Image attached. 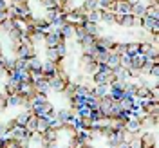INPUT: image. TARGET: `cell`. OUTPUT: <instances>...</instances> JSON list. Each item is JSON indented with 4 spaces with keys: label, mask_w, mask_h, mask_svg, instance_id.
<instances>
[{
    "label": "cell",
    "mask_w": 159,
    "mask_h": 148,
    "mask_svg": "<svg viewBox=\"0 0 159 148\" xmlns=\"http://www.w3.org/2000/svg\"><path fill=\"white\" fill-rule=\"evenodd\" d=\"M139 141H141V146L143 148H152L157 146V136H156V130H143L141 136H139Z\"/></svg>",
    "instance_id": "1"
},
{
    "label": "cell",
    "mask_w": 159,
    "mask_h": 148,
    "mask_svg": "<svg viewBox=\"0 0 159 148\" xmlns=\"http://www.w3.org/2000/svg\"><path fill=\"white\" fill-rule=\"evenodd\" d=\"M47 81H49V90L56 92V94H61V92H63V89H65V85L69 83L67 79H63L61 76H58V74H54V76H52V78H49Z\"/></svg>",
    "instance_id": "2"
},
{
    "label": "cell",
    "mask_w": 159,
    "mask_h": 148,
    "mask_svg": "<svg viewBox=\"0 0 159 148\" xmlns=\"http://www.w3.org/2000/svg\"><path fill=\"white\" fill-rule=\"evenodd\" d=\"M76 116H78V112L74 109H60L56 110V119H58L60 123H65V121H72V119H76Z\"/></svg>",
    "instance_id": "3"
},
{
    "label": "cell",
    "mask_w": 159,
    "mask_h": 148,
    "mask_svg": "<svg viewBox=\"0 0 159 148\" xmlns=\"http://www.w3.org/2000/svg\"><path fill=\"white\" fill-rule=\"evenodd\" d=\"M20 89V81L16 78H7V81H6V85H4V92L7 94V98L9 96H13V94H16Z\"/></svg>",
    "instance_id": "4"
},
{
    "label": "cell",
    "mask_w": 159,
    "mask_h": 148,
    "mask_svg": "<svg viewBox=\"0 0 159 148\" xmlns=\"http://www.w3.org/2000/svg\"><path fill=\"white\" fill-rule=\"evenodd\" d=\"M114 105V99L110 98V94H105L103 98H99V110L103 112V116H109V110Z\"/></svg>",
    "instance_id": "5"
},
{
    "label": "cell",
    "mask_w": 159,
    "mask_h": 148,
    "mask_svg": "<svg viewBox=\"0 0 159 148\" xmlns=\"http://www.w3.org/2000/svg\"><path fill=\"white\" fill-rule=\"evenodd\" d=\"M42 74H43L47 79L52 78V76L56 74V63H52V61H49V60H45V61L42 63Z\"/></svg>",
    "instance_id": "6"
},
{
    "label": "cell",
    "mask_w": 159,
    "mask_h": 148,
    "mask_svg": "<svg viewBox=\"0 0 159 148\" xmlns=\"http://www.w3.org/2000/svg\"><path fill=\"white\" fill-rule=\"evenodd\" d=\"M114 38H110V36H98L96 38V45H98V49H107L110 51L114 47Z\"/></svg>",
    "instance_id": "7"
},
{
    "label": "cell",
    "mask_w": 159,
    "mask_h": 148,
    "mask_svg": "<svg viewBox=\"0 0 159 148\" xmlns=\"http://www.w3.org/2000/svg\"><path fill=\"white\" fill-rule=\"evenodd\" d=\"M109 56H110V51L98 49L94 54H92V60H94L96 63H99V65H105V63H107V60H109Z\"/></svg>",
    "instance_id": "8"
},
{
    "label": "cell",
    "mask_w": 159,
    "mask_h": 148,
    "mask_svg": "<svg viewBox=\"0 0 159 148\" xmlns=\"http://www.w3.org/2000/svg\"><path fill=\"white\" fill-rule=\"evenodd\" d=\"M60 34L63 36L65 40H72L74 38V33H76V25H70V24H63L61 27H60Z\"/></svg>",
    "instance_id": "9"
},
{
    "label": "cell",
    "mask_w": 159,
    "mask_h": 148,
    "mask_svg": "<svg viewBox=\"0 0 159 148\" xmlns=\"http://www.w3.org/2000/svg\"><path fill=\"white\" fill-rule=\"evenodd\" d=\"M51 127V119L47 116H36V132L43 134Z\"/></svg>",
    "instance_id": "10"
},
{
    "label": "cell",
    "mask_w": 159,
    "mask_h": 148,
    "mask_svg": "<svg viewBox=\"0 0 159 148\" xmlns=\"http://www.w3.org/2000/svg\"><path fill=\"white\" fill-rule=\"evenodd\" d=\"M130 7H132V6H130L127 0H116V2H114V11L119 13V15H129Z\"/></svg>",
    "instance_id": "11"
},
{
    "label": "cell",
    "mask_w": 159,
    "mask_h": 148,
    "mask_svg": "<svg viewBox=\"0 0 159 148\" xmlns=\"http://www.w3.org/2000/svg\"><path fill=\"white\" fill-rule=\"evenodd\" d=\"M136 98L138 99H152V92H150V87L145 83V85H139L136 89Z\"/></svg>",
    "instance_id": "12"
},
{
    "label": "cell",
    "mask_w": 159,
    "mask_h": 148,
    "mask_svg": "<svg viewBox=\"0 0 159 148\" xmlns=\"http://www.w3.org/2000/svg\"><path fill=\"white\" fill-rule=\"evenodd\" d=\"M42 60L38 58V56H33V58H29L27 61H25V69H29L31 72H34V70H42Z\"/></svg>",
    "instance_id": "13"
},
{
    "label": "cell",
    "mask_w": 159,
    "mask_h": 148,
    "mask_svg": "<svg viewBox=\"0 0 159 148\" xmlns=\"http://www.w3.org/2000/svg\"><path fill=\"white\" fill-rule=\"evenodd\" d=\"M92 61H94V60H92V56H90V54H81V56H80V60H78L80 72H85V70H87V67H89Z\"/></svg>",
    "instance_id": "14"
},
{
    "label": "cell",
    "mask_w": 159,
    "mask_h": 148,
    "mask_svg": "<svg viewBox=\"0 0 159 148\" xmlns=\"http://www.w3.org/2000/svg\"><path fill=\"white\" fill-rule=\"evenodd\" d=\"M42 136H43V139H45V141H58V137H60V130H58V128H54V127H49V128L45 130Z\"/></svg>",
    "instance_id": "15"
},
{
    "label": "cell",
    "mask_w": 159,
    "mask_h": 148,
    "mask_svg": "<svg viewBox=\"0 0 159 148\" xmlns=\"http://www.w3.org/2000/svg\"><path fill=\"white\" fill-rule=\"evenodd\" d=\"M83 27H85V31H87V34H92V36H101L99 34V24H94V22H85L83 24Z\"/></svg>",
    "instance_id": "16"
},
{
    "label": "cell",
    "mask_w": 159,
    "mask_h": 148,
    "mask_svg": "<svg viewBox=\"0 0 159 148\" xmlns=\"http://www.w3.org/2000/svg\"><path fill=\"white\" fill-rule=\"evenodd\" d=\"M27 36H29V40H31L33 45H38V43H43V36H45V34H43L42 31H34L33 29Z\"/></svg>",
    "instance_id": "17"
},
{
    "label": "cell",
    "mask_w": 159,
    "mask_h": 148,
    "mask_svg": "<svg viewBox=\"0 0 159 148\" xmlns=\"http://www.w3.org/2000/svg\"><path fill=\"white\" fill-rule=\"evenodd\" d=\"M70 101V109H74L76 112H78L83 105H85V98L83 96H80V94H76V96H72V98L69 99Z\"/></svg>",
    "instance_id": "18"
},
{
    "label": "cell",
    "mask_w": 159,
    "mask_h": 148,
    "mask_svg": "<svg viewBox=\"0 0 159 148\" xmlns=\"http://www.w3.org/2000/svg\"><path fill=\"white\" fill-rule=\"evenodd\" d=\"M34 90H36V92H42V94H47V92H49V81H47V78L38 79V81L34 83Z\"/></svg>",
    "instance_id": "19"
},
{
    "label": "cell",
    "mask_w": 159,
    "mask_h": 148,
    "mask_svg": "<svg viewBox=\"0 0 159 148\" xmlns=\"http://www.w3.org/2000/svg\"><path fill=\"white\" fill-rule=\"evenodd\" d=\"M145 61H147V56H143V54H134V56H132V67H130V69H141V67H143V65H145Z\"/></svg>",
    "instance_id": "20"
},
{
    "label": "cell",
    "mask_w": 159,
    "mask_h": 148,
    "mask_svg": "<svg viewBox=\"0 0 159 148\" xmlns=\"http://www.w3.org/2000/svg\"><path fill=\"white\" fill-rule=\"evenodd\" d=\"M143 16H148V18L159 20V6H147L145 7V15Z\"/></svg>",
    "instance_id": "21"
},
{
    "label": "cell",
    "mask_w": 159,
    "mask_h": 148,
    "mask_svg": "<svg viewBox=\"0 0 159 148\" xmlns=\"http://www.w3.org/2000/svg\"><path fill=\"white\" fill-rule=\"evenodd\" d=\"M145 7H147V6L139 0L138 4H134V6L130 7V15H134V16H143V15H145Z\"/></svg>",
    "instance_id": "22"
},
{
    "label": "cell",
    "mask_w": 159,
    "mask_h": 148,
    "mask_svg": "<svg viewBox=\"0 0 159 148\" xmlns=\"http://www.w3.org/2000/svg\"><path fill=\"white\" fill-rule=\"evenodd\" d=\"M29 116H31V114L27 112V110H22L20 114H16V116H15L16 125H18V127H25V123L29 121Z\"/></svg>",
    "instance_id": "23"
},
{
    "label": "cell",
    "mask_w": 159,
    "mask_h": 148,
    "mask_svg": "<svg viewBox=\"0 0 159 148\" xmlns=\"http://www.w3.org/2000/svg\"><path fill=\"white\" fill-rule=\"evenodd\" d=\"M85 107H89L90 110L99 109V98H96L94 94H90V96H85Z\"/></svg>",
    "instance_id": "24"
},
{
    "label": "cell",
    "mask_w": 159,
    "mask_h": 148,
    "mask_svg": "<svg viewBox=\"0 0 159 148\" xmlns=\"http://www.w3.org/2000/svg\"><path fill=\"white\" fill-rule=\"evenodd\" d=\"M87 22H94V24H99L101 22V9H94V11H89L87 16H85Z\"/></svg>",
    "instance_id": "25"
},
{
    "label": "cell",
    "mask_w": 159,
    "mask_h": 148,
    "mask_svg": "<svg viewBox=\"0 0 159 148\" xmlns=\"http://www.w3.org/2000/svg\"><path fill=\"white\" fill-rule=\"evenodd\" d=\"M119 58H121V56L114 54V52H110V56H109V60H107V63H105V65H107L110 70L118 69V67H119Z\"/></svg>",
    "instance_id": "26"
},
{
    "label": "cell",
    "mask_w": 159,
    "mask_h": 148,
    "mask_svg": "<svg viewBox=\"0 0 159 148\" xmlns=\"http://www.w3.org/2000/svg\"><path fill=\"white\" fill-rule=\"evenodd\" d=\"M92 81H94V85H107V74L98 70L92 74Z\"/></svg>",
    "instance_id": "27"
},
{
    "label": "cell",
    "mask_w": 159,
    "mask_h": 148,
    "mask_svg": "<svg viewBox=\"0 0 159 148\" xmlns=\"http://www.w3.org/2000/svg\"><path fill=\"white\" fill-rule=\"evenodd\" d=\"M92 94L96 98H103L105 94H109V85H94L92 87Z\"/></svg>",
    "instance_id": "28"
},
{
    "label": "cell",
    "mask_w": 159,
    "mask_h": 148,
    "mask_svg": "<svg viewBox=\"0 0 159 148\" xmlns=\"http://www.w3.org/2000/svg\"><path fill=\"white\" fill-rule=\"evenodd\" d=\"M2 148H20V143L16 139H13L11 136H6L2 139Z\"/></svg>",
    "instance_id": "29"
},
{
    "label": "cell",
    "mask_w": 159,
    "mask_h": 148,
    "mask_svg": "<svg viewBox=\"0 0 159 148\" xmlns=\"http://www.w3.org/2000/svg\"><path fill=\"white\" fill-rule=\"evenodd\" d=\"M110 52H114V54H118V56H123V54H127V42L114 43V47L110 49Z\"/></svg>",
    "instance_id": "30"
},
{
    "label": "cell",
    "mask_w": 159,
    "mask_h": 148,
    "mask_svg": "<svg viewBox=\"0 0 159 148\" xmlns=\"http://www.w3.org/2000/svg\"><path fill=\"white\" fill-rule=\"evenodd\" d=\"M61 94H65V98L70 99L72 96H76V83H72V81H69L67 85H65V89H63V92Z\"/></svg>",
    "instance_id": "31"
},
{
    "label": "cell",
    "mask_w": 159,
    "mask_h": 148,
    "mask_svg": "<svg viewBox=\"0 0 159 148\" xmlns=\"http://www.w3.org/2000/svg\"><path fill=\"white\" fill-rule=\"evenodd\" d=\"M119 25H123V27H129V29H132L134 27V15H123L121 16V24Z\"/></svg>",
    "instance_id": "32"
},
{
    "label": "cell",
    "mask_w": 159,
    "mask_h": 148,
    "mask_svg": "<svg viewBox=\"0 0 159 148\" xmlns=\"http://www.w3.org/2000/svg\"><path fill=\"white\" fill-rule=\"evenodd\" d=\"M101 22L112 25V24H114V11H103L101 9Z\"/></svg>",
    "instance_id": "33"
},
{
    "label": "cell",
    "mask_w": 159,
    "mask_h": 148,
    "mask_svg": "<svg viewBox=\"0 0 159 148\" xmlns=\"http://www.w3.org/2000/svg\"><path fill=\"white\" fill-rule=\"evenodd\" d=\"M139 52V42H127V54L134 56Z\"/></svg>",
    "instance_id": "34"
},
{
    "label": "cell",
    "mask_w": 159,
    "mask_h": 148,
    "mask_svg": "<svg viewBox=\"0 0 159 148\" xmlns=\"http://www.w3.org/2000/svg\"><path fill=\"white\" fill-rule=\"evenodd\" d=\"M87 11H94V9H99V0H83L81 4Z\"/></svg>",
    "instance_id": "35"
},
{
    "label": "cell",
    "mask_w": 159,
    "mask_h": 148,
    "mask_svg": "<svg viewBox=\"0 0 159 148\" xmlns=\"http://www.w3.org/2000/svg\"><path fill=\"white\" fill-rule=\"evenodd\" d=\"M7 36H9L11 43H15V42H20V40H22V33H20L16 27H13L11 31H7Z\"/></svg>",
    "instance_id": "36"
},
{
    "label": "cell",
    "mask_w": 159,
    "mask_h": 148,
    "mask_svg": "<svg viewBox=\"0 0 159 148\" xmlns=\"http://www.w3.org/2000/svg\"><path fill=\"white\" fill-rule=\"evenodd\" d=\"M114 76H116V79H129V69L118 67V69H114Z\"/></svg>",
    "instance_id": "37"
},
{
    "label": "cell",
    "mask_w": 159,
    "mask_h": 148,
    "mask_svg": "<svg viewBox=\"0 0 159 148\" xmlns=\"http://www.w3.org/2000/svg\"><path fill=\"white\" fill-rule=\"evenodd\" d=\"M109 94H110V98L114 99V101H119V99L123 98V90L121 89H116V87H109Z\"/></svg>",
    "instance_id": "38"
},
{
    "label": "cell",
    "mask_w": 159,
    "mask_h": 148,
    "mask_svg": "<svg viewBox=\"0 0 159 148\" xmlns=\"http://www.w3.org/2000/svg\"><path fill=\"white\" fill-rule=\"evenodd\" d=\"M45 52H47V56H45V60H49V61H52V63H58L60 56H58V52H56V49H45Z\"/></svg>",
    "instance_id": "39"
},
{
    "label": "cell",
    "mask_w": 159,
    "mask_h": 148,
    "mask_svg": "<svg viewBox=\"0 0 159 148\" xmlns=\"http://www.w3.org/2000/svg\"><path fill=\"white\" fill-rule=\"evenodd\" d=\"M119 132H121V141H125V143H130L132 139L136 137L134 132H130L129 128H119Z\"/></svg>",
    "instance_id": "40"
},
{
    "label": "cell",
    "mask_w": 159,
    "mask_h": 148,
    "mask_svg": "<svg viewBox=\"0 0 159 148\" xmlns=\"http://www.w3.org/2000/svg\"><path fill=\"white\" fill-rule=\"evenodd\" d=\"M114 2H116V0H99V9L114 11Z\"/></svg>",
    "instance_id": "41"
},
{
    "label": "cell",
    "mask_w": 159,
    "mask_h": 148,
    "mask_svg": "<svg viewBox=\"0 0 159 148\" xmlns=\"http://www.w3.org/2000/svg\"><path fill=\"white\" fill-rule=\"evenodd\" d=\"M96 51H98L96 42H94V43H89V45H81V52H83V54H90V56H92Z\"/></svg>",
    "instance_id": "42"
},
{
    "label": "cell",
    "mask_w": 159,
    "mask_h": 148,
    "mask_svg": "<svg viewBox=\"0 0 159 148\" xmlns=\"http://www.w3.org/2000/svg\"><path fill=\"white\" fill-rule=\"evenodd\" d=\"M87 36V31H85V27L83 25H76V33H74V38L78 40V42H81V40Z\"/></svg>",
    "instance_id": "43"
},
{
    "label": "cell",
    "mask_w": 159,
    "mask_h": 148,
    "mask_svg": "<svg viewBox=\"0 0 159 148\" xmlns=\"http://www.w3.org/2000/svg\"><path fill=\"white\" fill-rule=\"evenodd\" d=\"M54 49H56V52H58L60 58H65V56H67V43H58Z\"/></svg>",
    "instance_id": "44"
},
{
    "label": "cell",
    "mask_w": 159,
    "mask_h": 148,
    "mask_svg": "<svg viewBox=\"0 0 159 148\" xmlns=\"http://www.w3.org/2000/svg\"><path fill=\"white\" fill-rule=\"evenodd\" d=\"M13 27H15V25H13V20H11V18H6L4 22H2V24H0V29L4 31V33H7V31H11Z\"/></svg>",
    "instance_id": "45"
},
{
    "label": "cell",
    "mask_w": 159,
    "mask_h": 148,
    "mask_svg": "<svg viewBox=\"0 0 159 148\" xmlns=\"http://www.w3.org/2000/svg\"><path fill=\"white\" fill-rule=\"evenodd\" d=\"M38 2H40V6L45 7V9H54V7H56L54 0H38Z\"/></svg>",
    "instance_id": "46"
},
{
    "label": "cell",
    "mask_w": 159,
    "mask_h": 148,
    "mask_svg": "<svg viewBox=\"0 0 159 148\" xmlns=\"http://www.w3.org/2000/svg\"><path fill=\"white\" fill-rule=\"evenodd\" d=\"M148 76H152V78H157L159 76V63H152V67L148 70Z\"/></svg>",
    "instance_id": "47"
},
{
    "label": "cell",
    "mask_w": 159,
    "mask_h": 148,
    "mask_svg": "<svg viewBox=\"0 0 159 148\" xmlns=\"http://www.w3.org/2000/svg\"><path fill=\"white\" fill-rule=\"evenodd\" d=\"M90 118L94 119V121H96V119H101V118H103V112H101L99 109H94V110H90Z\"/></svg>",
    "instance_id": "48"
},
{
    "label": "cell",
    "mask_w": 159,
    "mask_h": 148,
    "mask_svg": "<svg viewBox=\"0 0 159 148\" xmlns=\"http://www.w3.org/2000/svg\"><path fill=\"white\" fill-rule=\"evenodd\" d=\"M129 145H130V148H141V141H139V137H134Z\"/></svg>",
    "instance_id": "49"
},
{
    "label": "cell",
    "mask_w": 159,
    "mask_h": 148,
    "mask_svg": "<svg viewBox=\"0 0 159 148\" xmlns=\"http://www.w3.org/2000/svg\"><path fill=\"white\" fill-rule=\"evenodd\" d=\"M15 127H16V121H15V118H11L9 121L6 123V128H7V132H9V130H13Z\"/></svg>",
    "instance_id": "50"
},
{
    "label": "cell",
    "mask_w": 159,
    "mask_h": 148,
    "mask_svg": "<svg viewBox=\"0 0 159 148\" xmlns=\"http://www.w3.org/2000/svg\"><path fill=\"white\" fill-rule=\"evenodd\" d=\"M134 27H141V16H134Z\"/></svg>",
    "instance_id": "51"
},
{
    "label": "cell",
    "mask_w": 159,
    "mask_h": 148,
    "mask_svg": "<svg viewBox=\"0 0 159 148\" xmlns=\"http://www.w3.org/2000/svg\"><path fill=\"white\" fill-rule=\"evenodd\" d=\"M6 18H7V13H6V11H0V24H2Z\"/></svg>",
    "instance_id": "52"
},
{
    "label": "cell",
    "mask_w": 159,
    "mask_h": 148,
    "mask_svg": "<svg viewBox=\"0 0 159 148\" xmlns=\"http://www.w3.org/2000/svg\"><path fill=\"white\" fill-rule=\"evenodd\" d=\"M127 2H129V4H130V6H134V4H138V2H139V0H127Z\"/></svg>",
    "instance_id": "53"
},
{
    "label": "cell",
    "mask_w": 159,
    "mask_h": 148,
    "mask_svg": "<svg viewBox=\"0 0 159 148\" xmlns=\"http://www.w3.org/2000/svg\"><path fill=\"white\" fill-rule=\"evenodd\" d=\"M83 148H94V146H92V143H89V145H83Z\"/></svg>",
    "instance_id": "54"
},
{
    "label": "cell",
    "mask_w": 159,
    "mask_h": 148,
    "mask_svg": "<svg viewBox=\"0 0 159 148\" xmlns=\"http://www.w3.org/2000/svg\"><path fill=\"white\" fill-rule=\"evenodd\" d=\"M11 4H15V2H24V0H9Z\"/></svg>",
    "instance_id": "55"
},
{
    "label": "cell",
    "mask_w": 159,
    "mask_h": 148,
    "mask_svg": "<svg viewBox=\"0 0 159 148\" xmlns=\"http://www.w3.org/2000/svg\"><path fill=\"white\" fill-rule=\"evenodd\" d=\"M0 54H2V42H0Z\"/></svg>",
    "instance_id": "56"
},
{
    "label": "cell",
    "mask_w": 159,
    "mask_h": 148,
    "mask_svg": "<svg viewBox=\"0 0 159 148\" xmlns=\"http://www.w3.org/2000/svg\"><path fill=\"white\" fill-rule=\"evenodd\" d=\"M0 148H2V137H0Z\"/></svg>",
    "instance_id": "57"
},
{
    "label": "cell",
    "mask_w": 159,
    "mask_h": 148,
    "mask_svg": "<svg viewBox=\"0 0 159 148\" xmlns=\"http://www.w3.org/2000/svg\"><path fill=\"white\" fill-rule=\"evenodd\" d=\"M63 2H69V0H63Z\"/></svg>",
    "instance_id": "58"
}]
</instances>
